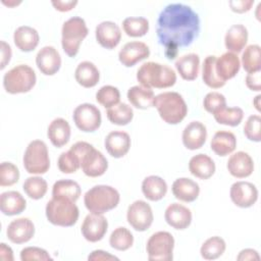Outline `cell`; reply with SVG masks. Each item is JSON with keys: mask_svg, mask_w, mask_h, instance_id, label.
I'll use <instances>...</instances> for the list:
<instances>
[{"mask_svg": "<svg viewBox=\"0 0 261 261\" xmlns=\"http://www.w3.org/2000/svg\"><path fill=\"white\" fill-rule=\"evenodd\" d=\"M173 196L182 202H193L200 194L198 182L189 177L176 178L171 187Z\"/></svg>", "mask_w": 261, "mask_h": 261, "instance_id": "24", "label": "cell"}, {"mask_svg": "<svg viewBox=\"0 0 261 261\" xmlns=\"http://www.w3.org/2000/svg\"><path fill=\"white\" fill-rule=\"evenodd\" d=\"M174 239L168 231H157L147 241L146 251L150 261H170L173 259Z\"/></svg>", "mask_w": 261, "mask_h": 261, "instance_id": "10", "label": "cell"}, {"mask_svg": "<svg viewBox=\"0 0 261 261\" xmlns=\"http://www.w3.org/2000/svg\"><path fill=\"white\" fill-rule=\"evenodd\" d=\"M203 106L206 111L215 114L222 108L226 107V99L224 95L219 92H210L205 96Z\"/></svg>", "mask_w": 261, "mask_h": 261, "instance_id": "48", "label": "cell"}, {"mask_svg": "<svg viewBox=\"0 0 261 261\" xmlns=\"http://www.w3.org/2000/svg\"><path fill=\"white\" fill-rule=\"evenodd\" d=\"M226 167L232 176L245 178L250 176L254 171V161L247 152L238 151L230 155Z\"/></svg>", "mask_w": 261, "mask_h": 261, "instance_id": "19", "label": "cell"}, {"mask_svg": "<svg viewBox=\"0 0 261 261\" xmlns=\"http://www.w3.org/2000/svg\"><path fill=\"white\" fill-rule=\"evenodd\" d=\"M57 165L59 170L63 173H73L81 167L77 156L71 150L62 152L59 155Z\"/></svg>", "mask_w": 261, "mask_h": 261, "instance_id": "46", "label": "cell"}, {"mask_svg": "<svg viewBox=\"0 0 261 261\" xmlns=\"http://www.w3.org/2000/svg\"><path fill=\"white\" fill-rule=\"evenodd\" d=\"M108 120L117 125H125L129 123L134 117L133 108L126 103H118L108 108L106 112Z\"/></svg>", "mask_w": 261, "mask_h": 261, "instance_id": "38", "label": "cell"}, {"mask_svg": "<svg viewBox=\"0 0 261 261\" xmlns=\"http://www.w3.org/2000/svg\"><path fill=\"white\" fill-rule=\"evenodd\" d=\"M11 47L5 41H1V66L0 68L3 69L11 59Z\"/></svg>", "mask_w": 261, "mask_h": 261, "instance_id": "54", "label": "cell"}, {"mask_svg": "<svg viewBox=\"0 0 261 261\" xmlns=\"http://www.w3.org/2000/svg\"><path fill=\"white\" fill-rule=\"evenodd\" d=\"M216 56L209 55L204 59L202 67V79L205 85L212 89H218L225 85V82L220 80L215 70Z\"/></svg>", "mask_w": 261, "mask_h": 261, "instance_id": "39", "label": "cell"}, {"mask_svg": "<svg viewBox=\"0 0 261 261\" xmlns=\"http://www.w3.org/2000/svg\"><path fill=\"white\" fill-rule=\"evenodd\" d=\"M174 65L181 79L186 81H194L199 74V55L196 53H189L182 55L176 59Z\"/></svg>", "mask_w": 261, "mask_h": 261, "instance_id": "31", "label": "cell"}, {"mask_svg": "<svg viewBox=\"0 0 261 261\" xmlns=\"http://www.w3.org/2000/svg\"><path fill=\"white\" fill-rule=\"evenodd\" d=\"M72 119L79 129L85 133H92L101 125V112L97 106L90 103H83L73 110Z\"/></svg>", "mask_w": 261, "mask_h": 261, "instance_id": "11", "label": "cell"}, {"mask_svg": "<svg viewBox=\"0 0 261 261\" xmlns=\"http://www.w3.org/2000/svg\"><path fill=\"white\" fill-rule=\"evenodd\" d=\"M4 4H6V5H8V6H13V5H17V4H19L20 3V1H8V2H6V1H2Z\"/></svg>", "mask_w": 261, "mask_h": 261, "instance_id": "58", "label": "cell"}, {"mask_svg": "<svg viewBox=\"0 0 261 261\" xmlns=\"http://www.w3.org/2000/svg\"><path fill=\"white\" fill-rule=\"evenodd\" d=\"M19 179V170L11 162H2L0 164V186L9 187L16 184Z\"/></svg>", "mask_w": 261, "mask_h": 261, "instance_id": "45", "label": "cell"}, {"mask_svg": "<svg viewBox=\"0 0 261 261\" xmlns=\"http://www.w3.org/2000/svg\"><path fill=\"white\" fill-rule=\"evenodd\" d=\"M134 244V236L124 226L116 227L109 237V245L117 251H126Z\"/></svg>", "mask_w": 261, "mask_h": 261, "instance_id": "41", "label": "cell"}, {"mask_svg": "<svg viewBox=\"0 0 261 261\" xmlns=\"http://www.w3.org/2000/svg\"><path fill=\"white\" fill-rule=\"evenodd\" d=\"M96 100L105 108H110L119 103L120 93L119 90L110 85H105L101 87L96 93Z\"/></svg>", "mask_w": 261, "mask_h": 261, "instance_id": "44", "label": "cell"}, {"mask_svg": "<svg viewBox=\"0 0 261 261\" xmlns=\"http://www.w3.org/2000/svg\"><path fill=\"white\" fill-rule=\"evenodd\" d=\"M27 207V201L17 191H7L0 195V210L3 214L12 216L21 213Z\"/></svg>", "mask_w": 261, "mask_h": 261, "instance_id": "28", "label": "cell"}, {"mask_svg": "<svg viewBox=\"0 0 261 261\" xmlns=\"http://www.w3.org/2000/svg\"><path fill=\"white\" fill-rule=\"evenodd\" d=\"M215 163L211 157L200 153L193 156L189 161L190 172L201 179H208L215 172Z\"/></svg>", "mask_w": 261, "mask_h": 261, "instance_id": "29", "label": "cell"}, {"mask_svg": "<svg viewBox=\"0 0 261 261\" xmlns=\"http://www.w3.org/2000/svg\"><path fill=\"white\" fill-rule=\"evenodd\" d=\"M69 150H71L79 158L83 172L90 177L101 176L108 168V162L105 156L93 145L80 141L74 143Z\"/></svg>", "mask_w": 261, "mask_h": 261, "instance_id": "3", "label": "cell"}, {"mask_svg": "<svg viewBox=\"0 0 261 261\" xmlns=\"http://www.w3.org/2000/svg\"><path fill=\"white\" fill-rule=\"evenodd\" d=\"M35 70L27 64H18L3 76V87L9 94H20L31 91L36 85Z\"/></svg>", "mask_w": 261, "mask_h": 261, "instance_id": "8", "label": "cell"}, {"mask_svg": "<svg viewBox=\"0 0 261 261\" xmlns=\"http://www.w3.org/2000/svg\"><path fill=\"white\" fill-rule=\"evenodd\" d=\"M215 120L220 124L229 126L239 125L244 117V111L240 107H224L217 113L213 114Z\"/></svg>", "mask_w": 261, "mask_h": 261, "instance_id": "43", "label": "cell"}, {"mask_svg": "<svg viewBox=\"0 0 261 261\" xmlns=\"http://www.w3.org/2000/svg\"><path fill=\"white\" fill-rule=\"evenodd\" d=\"M106 151L114 158H121L130 148L129 135L123 130L110 132L104 141Z\"/></svg>", "mask_w": 261, "mask_h": 261, "instance_id": "22", "label": "cell"}, {"mask_svg": "<svg viewBox=\"0 0 261 261\" xmlns=\"http://www.w3.org/2000/svg\"><path fill=\"white\" fill-rule=\"evenodd\" d=\"M70 125L67 120L61 117L53 119L47 129V136L53 146L61 148L70 139Z\"/></svg>", "mask_w": 261, "mask_h": 261, "instance_id": "27", "label": "cell"}, {"mask_svg": "<svg viewBox=\"0 0 261 261\" xmlns=\"http://www.w3.org/2000/svg\"><path fill=\"white\" fill-rule=\"evenodd\" d=\"M22 189L31 199L39 200L43 198L47 193L48 184L41 176H30L24 180Z\"/></svg>", "mask_w": 261, "mask_h": 261, "instance_id": "42", "label": "cell"}, {"mask_svg": "<svg viewBox=\"0 0 261 261\" xmlns=\"http://www.w3.org/2000/svg\"><path fill=\"white\" fill-rule=\"evenodd\" d=\"M120 200L116 189L107 185H97L88 190L84 195L86 208L92 213L103 214L114 209Z\"/></svg>", "mask_w": 261, "mask_h": 261, "instance_id": "5", "label": "cell"}, {"mask_svg": "<svg viewBox=\"0 0 261 261\" xmlns=\"http://www.w3.org/2000/svg\"><path fill=\"white\" fill-rule=\"evenodd\" d=\"M8 240L13 244L29 242L35 234V225L28 217H20L12 220L6 230Z\"/></svg>", "mask_w": 261, "mask_h": 261, "instance_id": "16", "label": "cell"}, {"mask_svg": "<svg viewBox=\"0 0 261 261\" xmlns=\"http://www.w3.org/2000/svg\"><path fill=\"white\" fill-rule=\"evenodd\" d=\"M242 65L248 73L261 70V49L257 44L249 45L242 54Z\"/></svg>", "mask_w": 261, "mask_h": 261, "instance_id": "36", "label": "cell"}, {"mask_svg": "<svg viewBox=\"0 0 261 261\" xmlns=\"http://www.w3.org/2000/svg\"><path fill=\"white\" fill-rule=\"evenodd\" d=\"M260 98H261V96H260V95H257V96L255 97V99L253 100V104H254L255 108H256L258 111H260V104H259Z\"/></svg>", "mask_w": 261, "mask_h": 261, "instance_id": "57", "label": "cell"}, {"mask_svg": "<svg viewBox=\"0 0 261 261\" xmlns=\"http://www.w3.org/2000/svg\"><path fill=\"white\" fill-rule=\"evenodd\" d=\"M154 107L163 121L169 124L179 123L188 113V106L177 92H163L155 96Z\"/></svg>", "mask_w": 261, "mask_h": 261, "instance_id": "4", "label": "cell"}, {"mask_svg": "<svg viewBox=\"0 0 261 261\" xmlns=\"http://www.w3.org/2000/svg\"><path fill=\"white\" fill-rule=\"evenodd\" d=\"M241 67L240 58L236 53L225 52L221 56L216 57L215 61V70L220 80L226 83L227 80H230L237 75Z\"/></svg>", "mask_w": 261, "mask_h": 261, "instance_id": "23", "label": "cell"}, {"mask_svg": "<svg viewBox=\"0 0 261 261\" xmlns=\"http://www.w3.org/2000/svg\"><path fill=\"white\" fill-rule=\"evenodd\" d=\"M95 36L97 42L102 47L110 50L119 44L121 31L115 22L111 20H104L96 27Z\"/></svg>", "mask_w": 261, "mask_h": 261, "instance_id": "18", "label": "cell"}, {"mask_svg": "<svg viewBox=\"0 0 261 261\" xmlns=\"http://www.w3.org/2000/svg\"><path fill=\"white\" fill-rule=\"evenodd\" d=\"M88 33L89 30L84 18L72 16L65 20L61 29V46L63 51L69 57H74Z\"/></svg>", "mask_w": 261, "mask_h": 261, "instance_id": "7", "label": "cell"}, {"mask_svg": "<svg viewBox=\"0 0 261 261\" xmlns=\"http://www.w3.org/2000/svg\"><path fill=\"white\" fill-rule=\"evenodd\" d=\"M229 196L232 203L241 208L252 207L258 200V190L250 181H236L231 185Z\"/></svg>", "mask_w": 261, "mask_h": 261, "instance_id": "13", "label": "cell"}, {"mask_svg": "<svg viewBox=\"0 0 261 261\" xmlns=\"http://www.w3.org/2000/svg\"><path fill=\"white\" fill-rule=\"evenodd\" d=\"M156 33L158 43L165 48V55L173 59L177 49L190 46L200 33V18L189 5L170 3L159 13Z\"/></svg>", "mask_w": 261, "mask_h": 261, "instance_id": "1", "label": "cell"}, {"mask_svg": "<svg viewBox=\"0 0 261 261\" xmlns=\"http://www.w3.org/2000/svg\"><path fill=\"white\" fill-rule=\"evenodd\" d=\"M20 260L21 261H48L52 260V257L49 253L39 247H27L20 251Z\"/></svg>", "mask_w": 261, "mask_h": 261, "instance_id": "49", "label": "cell"}, {"mask_svg": "<svg viewBox=\"0 0 261 261\" xmlns=\"http://www.w3.org/2000/svg\"><path fill=\"white\" fill-rule=\"evenodd\" d=\"M0 259L3 261H13V252L5 243L0 244Z\"/></svg>", "mask_w": 261, "mask_h": 261, "instance_id": "56", "label": "cell"}, {"mask_svg": "<svg viewBox=\"0 0 261 261\" xmlns=\"http://www.w3.org/2000/svg\"><path fill=\"white\" fill-rule=\"evenodd\" d=\"M225 249V241L218 236H214L207 239L202 244L200 248V254L201 257L205 260H215L224 253Z\"/></svg>", "mask_w": 261, "mask_h": 261, "instance_id": "37", "label": "cell"}, {"mask_svg": "<svg viewBox=\"0 0 261 261\" xmlns=\"http://www.w3.org/2000/svg\"><path fill=\"white\" fill-rule=\"evenodd\" d=\"M52 5L55 7L56 10L65 12V11H69L71 10L76 4L77 1H73V0H69V1H62V0H52L51 1Z\"/></svg>", "mask_w": 261, "mask_h": 261, "instance_id": "55", "label": "cell"}, {"mask_svg": "<svg viewBox=\"0 0 261 261\" xmlns=\"http://www.w3.org/2000/svg\"><path fill=\"white\" fill-rule=\"evenodd\" d=\"M153 211L151 206L143 200L133 202L126 211V220L137 231L147 230L153 223Z\"/></svg>", "mask_w": 261, "mask_h": 261, "instance_id": "12", "label": "cell"}, {"mask_svg": "<svg viewBox=\"0 0 261 261\" xmlns=\"http://www.w3.org/2000/svg\"><path fill=\"white\" fill-rule=\"evenodd\" d=\"M39 40V33L36 29L30 25H20L13 34L14 44L22 52H31L36 49Z\"/></svg>", "mask_w": 261, "mask_h": 261, "instance_id": "26", "label": "cell"}, {"mask_svg": "<svg viewBox=\"0 0 261 261\" xmlns=\"http://www.w3.org/2000/svg\"><path fill=\"white\" fill-rule=\"evenodd\" d=\"M237 260H239V261H252V260L259 261L260 256H259L258 252L254 249H244L237 256Z\"/></svg>", "mask_w": 261, "mask_h": 261, "instance_id": "53", "label": "cell"}, {"mask_svg": "<svg viewBox=\"0 0 261 261\" xmlns=\"http://www.w3.org/2000/svg\"><path fill=\"white\" fill-rule=\"evenodd\" d=\"M248 42V30L244 24H232L226 31L224 36V45L228 52H241Z\"/></svg>", "mask_w": 261, "mask_h": 261, "instance_id": "25", "label": "cell"}, {"mask_svg": "<svg viewBox=\"0 0 261 261\" xmlns=\"http://www.w3.org/2000/svg\"><path fill=\"white\" fill-rule=\"evenodd\" d=\"M244 134L250 141H261V117L258 114H253L248 117L244 125Z\"/></svg>", "mask_w": 261, "mask_h": 261, "instance_id": "47", "label": "cell"}, {"mask_svg": "<svg viewBox=\"0 0 261 261\" xmlns=\"http://www.w3.org/2000/svg\"><path fill=\"white\" fill-rule=\"evenodd\" d=\"M246 85L250 90L259 92L261 90L260 71L255 72V73H248L246 76Z\"/></svg>", "mask_w": 261, "mask_h": 261, "instance_id": "51", "label": "cell"}, {"mask_svg": "<svg viewBox=\"0 0 261 261\" xmlns=\"http://www.w3.org/2000/svg\"><path fill=\"white\" fill-rule=\"evenodd\" d=\"M24 169L31 174L46 173L50 167L48 148L41 140L32 141L23 154L22 158Z\"/></svg>", "mask_w": 261, "mask_h": 261, "instance_id": "9", "label": "cell"}, {"mask_svg": "<svg viewBox=\"0 0 261 261\" xmlns=\"http://www.w3.org/2000/svg\"><path fill=\"white\" fill-rule=\"evenodd\" d=\"M211 150L218 156L231 154L237 147V138L233 133L228 130H218L214 134L211 143Z\"/></svg>", "mask_w": 261, "mask_h": 261, "instance_id": "30", "label": "cell"}, {"mask_svg": "<svg viewBox=\"0 0 261 261\" xmlns=\"http://www.w3.org/2000/svg\"><path fill=\"white\" fill-rule=\"evenodd\" d=\"M207 128L201 121H191L182 130L181 140L184 146L189 150L200 149L206 142Z\"/></svg>", "mask_w": 261, "mask_h": 261, "instance_id": "20", "label": "cell"}, {"mask_svg": "<svg viewBox=\"0 0 261 261\" xmlns=\"http://www.w3.org/2000/svg\"><path fill=\"white\" fill-rule=\"evenodd\" d=\"M137 80L146 88L165 89L176 82L175 71L168 65L154 61L143 63L137 71Z\"/></svg>", "mask_w": 261, "mask_h": 261, "instance_id": "2", "label": "cell"}, {"mask_svg": "<svg viewBox=\"0 0 261 261\" xmlns=\"http://www.w3.org/2000/svg\"><path fill=\"white\" fill-rule=\"evenodd\" d=\"M74 77L77 84L82 87L93 88L100 80V72L93 62L82 61L75 68Z\"/></svg>", "mask_w": 261, "mask_h": 261, "instance_id": "32", "label": "cell"}, {"mask_svg": "<svg viewBox=\"0 0 261 261\" xmlns=\"http://www.w3.org/2000/svg\"><path fill=\"white\" fill-rule=\"evenodd\" d=\"M129 103L138 109H148L154 106L155 95L152 89L144 86H134L127 91Z\"/></svg>", "mask_w": 261, "mask_h": 261, "instance_id": "34", "label": "cell"}, {"mask_svg": "<svg viewBox=\"0 0 261 261\" xmlns=\"http://www.w3.org/2000/svg\"><path fill=\"white\" fill-rule=\"evenodd\" d=\"M142 192L148 200L159 201L167 193V184L158 175H149L142 181Z\"/></svg>", "mask_w": 261, "mask_h": 261, "instance_id": "33", "label": "cell"}, {"mask_svg": "<svg viewBox=\"0 0 261 261\" xmlns=\"http://www.w3.org/2000/svg\"><path fill=\"white\" fill-rule=\"evenodd\" d=\"M80 185L72 179H59L52 187V197H61L76 202L81 196Z\"/></svg>", "mask_w": 261, "mask_h": 261, "instance_id": "35", "label": "cell"}, {"mask_svg": "<svg viewBox=\"0 0 261 261\" xmlns=\"http://www.w3.org/2000/svg\"><path fill=\"white\" fill-rule=\"evenodd\" d=\"M45 212L49 222L64 227L75 224L80 215L75 202L61 197H52L47 202Z\"/></svg>", "mask_w": 261, "mask_h": 261, "instance_id": "6", "label": "cell"}, {"mask_svg": "<svg viewBox=\"0 0 261 261\" xmlns=\"http://www.w3.org/2000/svg\"><path fill=\"white\" fill-rule=\"evenodd\" d=\"M108 228V221L103 214L90 213L88 214L82 224L81 230L83 237L91 243L101 241Z\"/></svg>", "mask_w": 261, "mask_h": 261, "instance_id": "14", "label": "cell"}, {"mask_svg": "<svg viewBox=\"0 0 261 261\" xmlns=\"http://www.w3.org/2000/svg\"><path fill=\"white\" fill-rule=\"evenodd\" d=\"M149 56V47L140 41H132L124 44L118 53V59L120 63L126 67L134 66L136 63L148 58Z\"/></svg>", "mask_w": 261, "mask_h": 261, "instance_id": "17", "label": "cell"}, {"mask_svg": "<svg viewBox=\"0 0 261 261\" xmlns=\"http://www.w3.org/2000/svg\"><path fill=\"white\" fill-rule=\"evenodd\" d=\"M254 4V0H231L228 2L230 9L238 13H244L251 9Z\"/></svg>", "mask_w": 261, "mask_h": 261, "instance_id": "50", "label": "cell"}, {"mask_svg": "<svg viewBox=\"0 0 261 261\" xmlns=\"http://www.w3.org/2000/svg\"><path fill=\"white\" fill-rule=\"evenodd\" d=\"M122 29L128 37H142L149 31V20L143 16H129L123 19Z\"/></svg>", "mask_w": 261, "mask_h": 261, "instance_id": "40", "label": "cell"}, {"mask_svg": "<svg viewBox=\"0 0 261 261\" xmlns=\"http://www.w3.org/2000/svg\"><path fill=\"white\" fill-rule=\"evenodd\" d=\"M88 260L91 261H110V260H118V258L110 253L103 250H95L91 252L88 256Z\"/></svg>", "mask_w": 261, "mask_h": 261, "instance_id": "52", "label": "cell"}, {"mask_svg": "<svg viewBox=\"0 0 261 261\" xmlns=\"http://www.w3.org/2000/svg\"><path fill=\"white\" fill-rule=\"evenodd\" d=\"M164 218L171 227L182 230L190 226L192 222V212L188 207L179 203H171L165 209Z\"/></svg>", "mask_w": 261, "mask_h": 261, "instance_id": "21", "label": "cell"}, {"mask_svg": "<svg viewBox=\"0 0 261 261\" xmlns=\"http://www.w3.org/2000/svg\"><path fill=\"white\" fill-rule=\"evenodd\" d=\"M36 64L45 75L55 74L61 66V56L53 46H44L36 55Z\"/></svg>", "mask_w": 261, "mask_h": 261, "instance_id": "15", "label": "cell"}]
</instances>
